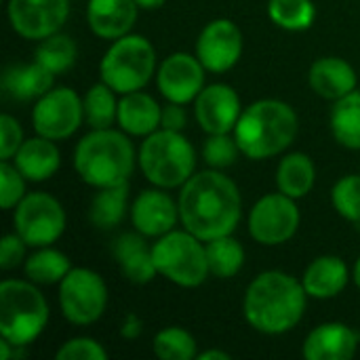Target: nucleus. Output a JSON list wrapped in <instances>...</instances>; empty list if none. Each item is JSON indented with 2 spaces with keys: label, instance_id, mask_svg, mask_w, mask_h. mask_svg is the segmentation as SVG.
<instances>
[{
  "label": "nucleus",
  "instance_id": "1",
  "mask_svg": "<svg viewBox=\"0 0 360 360\" xmlns=\"http://www.w3.org/2000/svg\"><path fill=\"white\" fill-rule=\"evenodd\" d=\"M177 205L184 228L202 243L232 234L243 213L238 186L219 169L194 173L181 186Z\"/></svg>",
  "mask_w": 360,
  "mask_h": 360
},
{
  "label": "nucleus",
  "instance_id": "2",
  "mask_svg": "<svg viewBox=\"0 0 360 360\" xmlns=\"http://www.w3.org/2000/svg\"><path fill=\"white\" fill-rule=\"evenodd\" d=\"M308 304L304 283L295 276L268 270L251 281L243 300L245 321L264 335H283L300 325Z\"/></svg>",
  "mask_w": 360,
  "mask_h": 360
},
{
  "label": "nucleus",
  "instance_id": "3",
  "mask_svg": "<svg viewBox=\"0 0 360 360\" xmlns=\"http://www.w3.org/2000/svg\"><path fill=\"white\" fill-rule=\"evenodd\" d=\"M300 120L295 110L281 99H259L243 110L234 137L240 154L251 160H266L283 154L297 137Z\"/></svg>",
  "mask_w": 360,
  "mask_h": 360
},
{
  "label": "nucleus",
  "instance_id": "4",
  "mask_svg": "<svg viewBox=\"0 0 360 360\" xmlns=\"http://www.w3.org/2000/svg\"><path fill=\"white\" fill-rule=\"evenodd\" d=\"M74 169L91 188H112L129 184L135 169V148L127 133L93 129L74 150Z\"/></svg>",
  "mask_w": 360,
  "mask_h": 360
},
{
  "label": "nucleus",
  "instance_id": "5",
  "mask_svg": "<svg viewBox=\"0 0 360 360\" xmlns=\"http://www.w3.org/2000/svg\"><path fill=\"white\" fill-rule=\"evenodd\" d=\"M137 160L143 177L162 190L181 188L196 173V150L179 131L158 129L143 137Z\"/></svg>",
  "mask_w": 360,
  "mask_h": 360
},
{
  "label": "nucleus",
  "instance_id": "6",
  "mask_svg": "<svg viewBox=\"0 0 360 360\" xmlns=\"http://www.w3.org/2000/svg\"><path fill=\"white\" fill-rule=\"evenodd\" d=\"M49 325V304L32 281L0 283V338L15 346H30Z\"/></svg>",
  "mask_w": 360,
  "mask_h": 360
},
{
  "label": "nucleus",
  "instance_id": "7",
  "mask_svg": "<svg viewBox=\"0 0 360 360\" xmlns=\"http://www.w3.org/2000/svg\"><path fill=\"white\" fill-rule=\"evenodd\" d=\"M156 74V51L141 34L116 38L105 51L99 76L118 95L141 91Z\"/></svg>",
  "mask_w": 360,
  "mask_h": 360
},
{
  "label": "nucleus",
  "instance_id": "8",
  "mask_svg": "<svg viewBox=\"0 0 360 360\" xmlns=\"http://www.w3.org/2000/svg\"><path fill=\"white\" fill-rule=\"evenodd\" d=\"M152 255L156 272L179 287L196 289L211 276L207 249L188 230H171L160 236L152 245Z\"/></svg>",
  "mask_w": 360,
  "mask_h": 360
},
{
  "label": "nucleus",
  "instance_id": "9",
  "mask_svg": "<svg viewBox=\"0 0 360 360\" xmlns=\"http://www.w3.org/2000/svg\"><path fill=\"white\" fill-rule=\"evenodd\" d=\"M108 306L103 278L89 268H72L59 283V308L65 321L78 327L97 323Z\"/></svg>",
  "mask_w": 360,
  "mask_h": 360
},
{
  "label": "nucleus",
  "instance_id": "10",
  "mask_svg": "<svg viewBox=\"0 0 360 360\" xmlns=\"http://www.w3.org/2000/svg\"><path fill=\"white\" fill-rule=\"evenodd\" d=\"M15 232L27 247H51L65 232V211L61 202L46 192L25 194L13 215Z\"/></svg>",
  "mask_w": 360,
  "mask_h": 360
},
{
  "label": "nucleus",
  "instance_id": "11",
  "mask_svg": "<svg viewBox=\"0 0 360 360\" xmlns=\"http://www.w3.org/2000/svg\"><path fill=\"white\" fill-rule=\"evenodd\" d=\"M300 209L295 198L272 192L262 196L249 215V234L264 247H278L291 240L300 228Z\"/></svg>",
  "mask_w": 360,
  "mask_h": 360
},
{
  "label": "nucleus",
  "instance_id": "12",
  "mask_svg": "<svg viewBox=\"0 0 360 360\" xmlns=\"http://www.w3.org/2000/svg\"><path fill=\"white\" fill-rule=\"evenodd\" d=\"M84 120V99L70 89L57 86L36 99L32 122L34 131L46 139L59 141L72 137Z\"/></svg>",
  "mask_w": 360,
  "mask_h": 360
},
{
  "label": "nucleus",
  "instance_id": "13",
  "mask_svg": "<svg viewBox=\"0 0 360 360\" xmlns=\"http://www.w3.org/2000/svg\"><path fill=\"white\" fill-rule=\"evenodd\" d=\"M11 27L27 38L42 40L57 34L70 15V0H8Z\"/></svg>",
  "mask_w": 360,
  "mask_h": 360
},
{
  "label": "nucleus",
  "instance_id": "14",
  "mask_svg": "<svg viewBox=\"0 0 360 360\" xmlns=\"http://www.w3.org/2000/svg\"><path fill=\"white\" fill-rule=\"evenodd\" d=\"M240 55L243 32L232 19H213L202 27L196 40V57L207 72L224 74L238 63Z\"/></svg>",
  "mask_w": 360,
  "mask_h": 360
},
{
  "label": "nucleus",
  "instance_id": "15",
  "mask_svg": "<svg viewBox=\"0 0 360 360\" xmlns=\"http://www.w3.org/2000/svg\"><path fill=\"white\" fill-rule=\"evenodd\" d=\"M205 72L207 70L196 55L173 53L160 63L156 72V84L167 101L186 105L205 89Z\"/></svg>",
  "mask_w": 360,
  "mask_h": 360
},
{
  "label": "nucleus",
  "instance_id": "16",
  "mask_svg": "<svg viewBox=\"0 0 360 360\" xmlns=\"http://www.w3.org/2000/svg\"><path fill=\"white\" fill-rule=\"evenodd\" d=\"M240 114V97L230 84H209L194 99L196 122L207 135L232 133Z\"/></svg>",
  "mask_w": 360,
  "mask_h": 360
},
{
  "label": "nucleus",
  "instance_id": "17",
  "mask_svg": "<svg viewBox=\"0 0 360 360\" xmlns=\"http://www.w3.org/2000/svg\"><path fill=\"white\" fill-rule=\"evenodd\" d=\"M131 219L137 232L148 238H160L175 230L179 219V205L162 190H141L131 205Z\"/></svg>",
  "mask_w": 360,
  "mask_h": 360
},
{
  "label": "nucleus",
  "instance_id": "18",
  "mask_svg": "<svg viewBox=\"0 0 360 360\" xmlns=\"http://www.w3.org/2000/svg\"><path fill=\"white\" fill-rule=\"evenodd\" d=\"M360 335L344 323H323L304 342L302 354L308 360H348L359 350Z\"/></svg>",
  "mask_w": 360,
  "mask_h": 360
},
{
  "label": "nucleus",
  "instance_id": "19",
  "mask_svg": "<svg viewBox=\"0 0 360 360\" xmlns=\"http://www.w3.org/2000/svg\"><path fill=\"white\" fill-rule=\"evenodd\" d=\"M141 232H124L112 243V255L122 272V276L133 283V285H148L154 281L156 266H154V255L152 247L146 240Z\"/></svg>",
  "mask_w": 360,
  "mask_h": 360
},
{
  "label": "nucleus",
  "instance_id": "20",
  "mask_svg": "<svg viewBox=\"0 0 360 360\" xmlns=\"http://www.w3.org/2000/svg\"><path fill=\"white\" fill-rule=\"evenodd\" d=\"M137 13L139 4L135 0H89L86 21L95 36L116 40L131 34Z\"/></svg>",
  "mask_w": 360,
  "mask_h": 360
},
{
  "label": "nucleus",
  "instance_id": "21",
  "mask_svg": "<svg viewBox=\"0 0 360 360\" xmlns=\"http://www.w3.org/2000/svg\"><path fill=\"white\" fill-rule=\"evenodd\" d=\"M312 91L329 101H338L356 89V72L342 57H321L312 63L308 74Z\"/></svg>",
  "mask_w": 360,
  "mask_h": 360
},
{
  "label": "nucleus",
  "instance_id": "22",
  "mask_svg": "<svg viewBox=\"0 0 360 360\" xmlns=\"http://www.w3.org/2000/svg\"><path fill=\"white\" fill-rule=\"evenodd\" d=\"M13 165L21 171V175L27 181L38 184V181L51 179L59 171L61 154L53 139L36 135L21 143V148L13 156Z\"/></svg>",
  "mask_w": 360,
  "mask_h": 360
},
{
  "label": "nucleus",
  "instance_id": "23",
  "mask_svg": "<svg viewBox=\"0 0 360 360\" xmlns=\"http://www.w3.org/2000/svg\"><path fill=\"white\" fill-rule=\"evenodd\" d=\"M350 281V270L346 262L338 255H321L310 262L304 272V289L308 297L331 300L338 297Z\"/></svg>",
  "mask_w": 360,
  "mask_h": 360
},
{
  "label": "nucleus",
  "instance_id": "24",
  "mask_svg": "<svg viewBox=\"0 0 360 360\" xmlns=\"http://www.w3.org/2000/svg\"><path fill=\"white\" fill-rule=\"evenodd\" d=\"M160 116L162 108L143 91L124 93L118 101V124L127 135L148 137L160 129Z\"/></svg>",
  "mask_w": 360,
  "mask_h": 360
},
{
  "label": "nucleus",
  "instance_id": "25",
  "mask_svg": "<svg viewBox=\"0 0 360 360\" xmlns=\"http://www.w3.org/2000/svg\"><path fill=\"white\" fill-rule=\"evenodd\" d=\"M55 74L49 72L42 63H13L2 74V89L8 97L17 101L40 99L53 89Z\"/></svg>",
  "mask_w": 360,
  "mask_h": 360
},
{
  "label": "nucleus",
  "instance_id": "26",
  "mask_svg": "<svg viewBox=\"0 0 360 360\" xmlns=\"http://www.w3.org/2000/svg\"><path fill=\"white\" fill-rule=\"evenodd\" d=\"M314 181H316V167L308 154L291 152L278 162V169H276L278 192L300 200L312 192Z\"/></svg>",
  "mask_w": 360,
  "mask_h": 360
},
{
  "label": "nucleus",
  "instance_id": "27",
  "mask_svg": "<svg viewBox=\"0 0 360 360\" xmlns=\"http://www.w3.org/2000/svg\"><path fill=\"white\" fill-rule=\"evenodd\" d=\"M129 209V184L99 188L89 207V221L97 230H112L116 228Z\"/></svg>",
  "mask_w": 360,
  "mask_h": 360
},
{
  "label": "nucleus",
  "instance_id": "28",
  "mask_svg": "<svg viewBox=\"0 0 360 360\" xmlns=\"http://www.w3.org/2000/svg\"><path fill=\"white\" fill-rule=\"evenodd\" d=\"M335 141L348 150H360V91L338 99L329 116Z\"/></svg>",
  "mask_w": 360,
  "mask_h": 360
},
{
  "label": "nucleus",
  "instance_id": "29",
  "mask_svg": "<svg viewBox=\"0 0 360 360\" xmlns=\"http://www.w3.org/2000/svg\"><path fill=\"white\" fill-rule=\"evenodd\" d=\"M27 281L36 285H59L65 274L72 270V264L65 253L53 247H40L23 264Z\"/></svg>",
  "mask_w": 360,
  "mask_h": 360
},
{
  "label": "nucleus",
  "instance_id": "30",
  "mask_svg": "<svg viewBox=\"0 0 360 360\" xmlns=\"http://www.w3.org/2000/svg\"><path fill=\"white\" fill-rule=\"evenodd\" d=\"M205 249L211 276L232 278L245 266V249L236 238H232V234L207 240Z\"/></svg>",
  "mask_w": 360,
  "mask_h": 360
},
{
  "label": "nucleus",
  "instance_id": "31",
  "mask_svg": "<svg viewBox=\"0 0 360 360\" xmlns=\"http://www.w3.org/2000/svg\"><path fill=\"white\" fill-rule=\"evenodd\" d=\"M116 91L103 80L93 84L84 95V120L91 129H110L118 120Z\"/></svg>",
  "mask_w": 360,
  "mask_h": 360
},
{
  "label": "nucleus",
  "instance_id": "32",
  "mask_svg": "<svg viewBox=\"0 0 360 360\" xmlns=\"http://www.w3.org/2000/svg\"><path fill=\"white\" fill-rule=\"evenodd\" d=\"M268 17L281 30L304 32L312 27L316 19V6L312 0H270Z\"/></svg>",
  "mask_w": 360,
  "mask_h": 360
},
{
  "label": "nucleus",
  "instance_id": "33",
  "mask_svg": "<svg viewBox=\"0 0 360 360\" xmlns=\"http://www.w3.org/2000/svg\"><path fill=\"white\" fill-rule=\"evenodd\" d=\"M78 57L76 42L68 34H53L49 38H42L36 49V61L42 63L53 74L68 72Z\"/></svg>",
  "mask_w": 360,
  "mask_h": 360
},
{
  "label": "nucleus",
  "instance_id": "34",
  "mask_svg": "<svg viewBox=\"0 0 360 360\" xmlns=\"http://www.w3.org/2000/svg\"><path fill=\"white\" fill-rule=\"evenodd\" d=\"M152 350L160 360L198 359L196 340L181 327H167V329L158 331L154 338Z\"/></svg>",
  "mask_w": 360,
  "mask_h": 360
},
{
  "label": "nucleus",
  "instance_id": "35",
  "mask_svg": "<svg viewBox=\"0 0 360 360\" xmlns=\"http://www.w3.org/2000/svg\"><path fill=\"white\" fill-rule=\"evenodd\" d=\"M333 209L348 221L360 224V175H344L331 190Z\"/></svg>",
  "mask_w": 360,
  "mask_h": 360
},
{
  "label": "nucleus",
  "instance_id": "36",
  "mask_svg": "<svg viewBox=\"0 0 360 360\" xmlns=\"http://www.w3.org/2000/svg\"><path fill=\"white\" fill-rule=\"evenodd\" d=\"M240 154V148L236 143V137L230 133H217L209 135L202 148V158L211 169H226L236 162V156Z\"/></svg>",
  "mask_w": 360,
  "mask_h": 360
},
{
  "label": "nucleus",
  "instance_id": "37",
  "mask_svg": "<svg viewBox=\"0 0 360 360\" xmlns=\"http://www.w3.org/2000/svg\"><path fill=\"white\" fill-rule=\"evenodd\" d=\"M25 177L21 171L11 165L8 160L0 162V207L13 209L17 207L25 196Z\"/></svg>",
  "mask_w": 360,
  "mask_h": 360
},
{
  "label": "nucleus",
  "instance_id": "38",
  "mask_svg": "<svg viewBox=\"0 0 360 360\" xmlns=\"http://www.w3.org/2000/svg\"><path fill=\"white\" fill-rule=\"evenodd\" d=\"M57 360H108L105 348L95 342L93 338H74L70 342H65L57 354Z\"/></svg>",
  "mask_w": 360,
  "mask_h": 360
},
{
  "label": "nucleus",
  "instance_id": "39",
  "mask_svg": "<svg viewBox=\"0 0 360 360\" xmlns=\"http://www.w3.org/2000/svg\"><path fill=\"white\" fill-rule=\"evenodd\" d=\"M23 129L11 114L0 116V160H11L23 143Z\"/></svg>",
  "mask_w": 360,
  "mask_h": 360
},
{
  "label": "nucleus",
  "instance_id": "40",
  "mask_svg": "<svg viewBox=\"0 0 360 360\" xmlns=\"http://www.w3.org/2000/svg\"><path fill=\"white\" fill-rule=\"evenodd\" d=\"M25 247H27L25 240L17 232L4 234L0 240V268L4 272L17 268L25 259Z\"/></svg>",
  "mask_w": 360,
  "mask_h": 360
},
{
  "label": "nucleus",
  "instance_id": "41",
  "mask_svg": "<svg viewBox=\"0 0 360 360\" xmlns=\"http://www.w3.org/2000/svg\"><path fill=\"white\" fill-rule=\"evenodd\" d=\"M188 124V116L184 110V103H175L169 101L162 108V116H160V129H169V131H184Z\"/></svg>",
  "mask_w": 360,
  "mask_h": 360
},
{
  "label": "nucleus",
  "instance_id": "42",
  "mask_svg": "<svg viewBox=\"0 0 360 360\" xmlns=\"http://www.w3.org/2000/svg\"><path fill=\"white\" fill-rule=\"evenodd\" d=\"M141 331H143V325H141L139 316L127 314V319H124V323H122V327H120V335H122L124 340H135V338L141 335Z\"/></svg>",
  "mask_w": 360,
  "mask_h": 360
},
{
  "label": "nucleus",
  "instance_id": "43",
  "mask_svg": "<svg viewBox=\"0 0 360 360\" xmlns=\"http://www.w3.org/2000/svg\"><path fill=\"white\" fill-rule=\"evenodd\" d=\"M198 359L200 360H230L232 356H230L228 352H224V350H207V352H200V354H198Z\"/></svg>",
  "mask_w": 360,
  "mask_h": 360
},
{
  "label": "nucleus",
  "instance_id": "44",
  "mask_svg": "<svg viewBox=\"0 0 360 360\" xmlns=\"http://www.w3.org/2000/svg\"><path fill=\"white\" fill-rule=\"evenodd\" d=\"M139 4V8H146V11H154V8H160L167 0H135Z\"/></svg>",
  "mask_w": 360,
  "mask_h": 360
},
{
  "label": "nucleus",
  "instance_id": "45",
  "mask_svg": "<svg viewBox=\"0 0 360 360\" xmlns=\"http://www.w3.org/2000/svg\"><path fill=\"white\" fill-rule=\"evenodd\" d=\"M354 283H356V287L360 289V257L356 259V264H354Z\"/></svg>",
  "mask_w": 360,
  "mask_h": 360
}]
</instances>
